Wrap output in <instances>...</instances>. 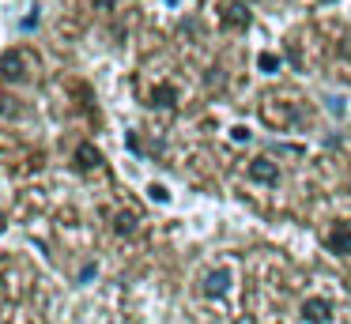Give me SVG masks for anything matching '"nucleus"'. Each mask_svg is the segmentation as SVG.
<instances>
[{"label": "nucleus", "mask_w": 351, "mask_h": 324, "mask_svg": "<svg viewBox=\"0 0 351 324\" xmlns=\"http://www.w3.org/2000/svg\"><path fill=\"white\" fill-rule=\"evenodd\" d=\"M87 279H95V264H87V268L80 271V283H87Z\"/></svg>", "instance_id": "13"}, {"label": "nucleus", "mask_w": 351, "mask_h": 324, "mask_svg": "<svg viewBox=\"0 0 351 324\" xmlns=\"http://www.w3.org/2000/svg\"><path fill=\"white\" fill-rule=\"evenodd\" d=\"M76 162H80V166H87V170H95V166L102 162V155L91 147V143H80V147H76Z\"/></svg>", "instance_id": "7"}, {"label": "nucleus", "mask_w": 351, "mask_h": 324, "mask_svg": "<svg viewBox=\"0 0 351 324\" xmlns=\"http://www.w3.org/2000/svg\"><path fill=\"white\" fill-rule=\"evenodd\" d=\"M117 234H132V230H136V219H132V215H117Z\"/></svg>", "instance_id": "8"}, {"label": "nucleus", "mask_w": 351, "mask_h": 324, "mask_svg": "<svg viewBox=\"0 0 351 324\" xmlns=\"http://www.w3.org/2000/svg\"><path fill=\"white\" fill-rule=\"evenodd\" d=\"M302 313H306V321H310V324H325V321H328V301L310 298V301L302 306Z\"/></svg>", "instance_id": "6"}, {"label": "nucleus", "mask_w": 351, "mask_h": 324, "mask_svg": "<svg viewBox=\"0 0 351 324\" xmlns=\"http://www.w3.org/2000/svg\"><path fill=\"white\" fill-rule=\"evenodd\" d=\"M343 53H348V57H351V38H348V42H343Z\"/></svg>", "instance_id": "15"}, {"label": "nucleus", "mask_w": 351, "mask_h": 324, "mask_svg": "<svg viewBox=\"0 0 351 324\" xmlns=\"http://www.w3.org/2000/svg\"><path fill=\"white\" fill-rule=\"evenodd\" d=\"M155 102H159V105H174V90H167V87L155 90Z\"/></svg>", "instance_id": "11"}, {"label": "nucleus", "mask_w": 351, "mask_h": 324, "mask_svg": "<svg viewBox=\"0 0 351 324\" xmlns=\"http://www.w3.org/2000/svg\"><path fill=\"white\" fill-rule=\"evenodd\" d=\"M147 196H152L155 203H167V200H170V192H167L162 185H152V188H147Z\"/></svg>", "instance_id": "10"}, {"label": "nucleus", "mask_w": 351, "mask_h": 324, "mask_svg": "<svg viewBox=\"0 0 351 324\" xmlns=\"http://www.w3.org/2000/svg\"><path fill=\"white\" fill-rule=\"evenodd\" d=\"M261 68H265V72H276V68H280V57H272V53H261V60H257Z\"/></svg>", "instance_id": "9"}, {"label": "nucleus", "mask_w": 351, "mask_h": 324, "mask_svg": "<svg viewBox=\"0 0 351 324\" xmlns=\"http://www.w3.org/2000/svg\"><path fill=\"white\" fill-rule=\"evenodd\" d=\"M223 23L234 30H245L250 27V8L242 4V0H234V4H227V15H223Z\"/></svg>", "instance_id": "5"}, {"label": "nucleus", "mask_w": 351, "mask_h": 324, "mask_svg": "<svg viewBox=\"0 0 351 324\" xmlns=\"http://www.w3.org/2000/svg\"><path fill=\"white\" fill-rule=\"evenodd\" d=\"M0 230H4V219H0Z\"/></svg>", "instance_id": "16"}, {"label": "nucleus", "mask_w": 351, "mask_h": 324, "mask_svg": "<svg viewBox=\"0 0 351 324\" xmlns=\"http://www.w3.org/2000/svg\"><path fill=\"white\" fill-rule=\"evenodd\" d=\"M227 290H230V268H215L212 275L204 279V294L215 298V294H227Z\"/></svg>", "instance_id": "4"}, {"label": "nucleus", "mask_w": 351, "mask_h": 324, "mask_svg": "<svg viewBox=\"0 0 351 324\" xmlns=\"http://www.w3.org/2000/svg\"><path fill=\"white\" fill-rule=\"evenodd\" d=\"M325 245L332 249V253H340V256H351V226L348 223H336L332 230H328Z\"/></svg>", "instance_id": "2"}, {"label": "nucleus", "mask_w": 351, "mask_h": 324, "mask_svg": "<svg viewBox=\"0 0 351 324\" xmlns=\"http://www.w3.org/2000/svg\"><path fill=\"white\" fill-rule=\"evenodd\" d=\"M99 8H102V12H106V8H114V0H99Z\"/></svg>", "instance_id": "14"}, {"label": "nucleus", "mask_w": 351, "mask_h": 324, "mask_svg": "<svg viewBox=\"0 0 351 324\" xmlns=\"http://www.w3.org/2000/svg\"><path fill=\"white\" fill-rule=\"evenodd\" d=\"M250 173H253L257 181H265V185H276V181H280V170H276L272 158H253V162H250Z\"/></svg>", "instance_id": "3"}, {"label": "nucleus", "mask_w": 351, "mask_h": 324, "mask_svg": "<svg viewBox=\"0 0 351 324\" xmlns=\"http://www.w3.org/2000/svg\"><path fill=\"white\" fill-rule=\"evenodd\" d=\"M230 136H234L238 143H245V140H250V128H242V125H238V128H230Z\"/></svg>", "instance_id": "12"}, {"label": "nucleus", "mask_w": 351, "mask_h": 324, "mask_svg": "<svg viewBox=\"0 0 351 324\" xmlns=\"http://www.w3.org/2000/svg\"><path fill=\"white\" fill-rule=\"evenodd\" d=\"M23 68L38 72V60H34V53H27V49H12V53H4V60H0V72H4V79H8V83L34 79V75H27Z\"/></svg>", "instance_id": "1"}]
</instances>
